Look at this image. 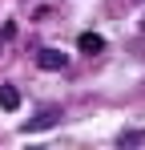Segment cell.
Masks as SVG:
<instances>
[{
  "label": "cell",
  "mask_w": 145,
  "mask_h": 150,
  "mask_svg": "<svg viewBox=\"0 0 145 150\" xmlns=\"http://www.w3.org/2000/svg\"><path fill=\"white\" fill-rule=\"evenodd\" d=\"M56 118H61V110L52 105V110H45V114H36V122H28V130H48V126H56Z\"/></svg>",
  "instance_id": "2"
},
{
  "label": "cell",
  "mask_w": 145,
  "mask_h": 150,
  "mask_svg": "<svg viewBox=\"0 0 145 150\" xmlns=\"http://www.w3.org/2000/svg\"><path fill=\"white\" fill-rule=\"evenodd\" d=\"M36 65H40V69H65V53L40 49V53H36Z\"/></svg>",
  "instance_id": "1"
},
{
  "label": "cell",
  "mask_w": 145,
  "mask_h": 150,
  "mask_svg": "<svg viewBox=\"0 0 145 150\" xmlns=\"http://www.w3.org/2000/svg\"><path fill=\"white\" fill-rule=\"evenodd\" d=\"M101 45H105V41H101L97 33H85V37H81V49L85 53H101Z\"/></svg>",
  "instance_id": "4"
},
{
  "label": "cell",
  "mask_w": 145,
  "mask_h": 150,
  "mask_svg": "<svg viewBox=\"0 0 145 150\" xmlns=\"http://www.w3.org/2000/svg\"><path fill=\"white\" fill-rule=\"evenodd\" d=\"M0 105H4V110H16V105H20L16 85H0Z\"/></svg>",
  "instance_id": "3"
}]
</instances>
